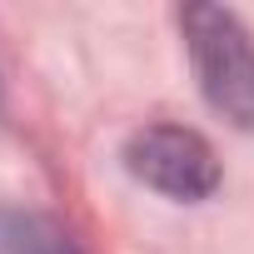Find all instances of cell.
<instances>
[{"label": "cell", "mask_w": 254, "mask_h": 254, "mask_svg": "<svg viewBox=\"0 0 254 254\" xmlns=\"http://www.w3.org/2000/svg\"><path fill=\"white\" fill-rule=\"evenodd\" d=\"M180 25H185V45H190L204 100L229 125L254 130V35L239 25V15L219 5H190Z\"/></svg>", "instance_id": "obj_1"}, {"label": "cell", "mask_w": 254, "mask_h": 254, "mask_svg": "<svg viewBox=\"0 0 254 254\" xmlns=\"http://www.w3.org/2000/svg\"><path fill=\"white\" fill-rule=\"evenodd\" d=\"M0 254H80L70 234L30 209H0Z\"/></svg>", "instance_id": "obj_3"}, {"label": "cell", "mask_w": 254, "mask_h": 254, "mask_svg": "<svg viewBox=\"0 0 254 254\" xmlns=\"http://www.w3.org/2000/svg\"><path fill=\"white\" fill-rule=\"evenodd\" d=\"M125 170L140 185H150L180 204L209 199L219 185L214 150L194 130H180V125H145V130H135L130 145H125Z\"/></svg>", "instance_id": "obj_2"}]
</instances>
